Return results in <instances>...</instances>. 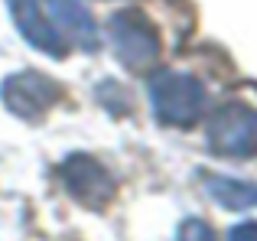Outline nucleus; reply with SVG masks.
<instances>
[{
	"instance_id": "1",
	"label": "nucleus",
	"mask_w": 257,
	"mask_h": 241,
	"mask_svg": "<svg viewBox=\"0 0 257 241\" xmlns=\"http://www.w3.org/2000/svg\"><path fill=\"white\" fill-rule=\"evenodd\" d=\"M150 108L170 127H189L205 111V88L182 72H157L150 78Z\"/></svg>"
},
{
	"instance_id": "2",
	"label": "nucleus",
	"mask_w": 257,
	"mask_h": 241,
	"mask_svg": "<svg viewBox=\"0 0 257 241\" xmlns=\"http://www.w3.org/2000/svg\"><path fill=\"white\" fill-rule=\"evenodd\" d=\"M111 43L117 59L127 69H147L160 59V36L153 30L150 17L137 7L114 13L111 20Z\"/></svg>"
},
{
	"instance_id": "3",
	"label": "nucleus",
	"mask_w": 257,
	"mask_h": 241,
	"mask_svg": "<svg viewBox=\"0 0 257 241\" xmlns=\"http://www.w3.org/2000/svg\"><path fill=\"white\" fill-rule=\"evenodd\" d=\"M208 147L218 157H257V111L247 104H225L208 120Z\"/></svg>"
},
{
	"instance_id": "4",
	"label": "nucleus",
	"mask_w": 257,
	"mask_h": 241,
	"mask_svg": "<svg viewBox=\"0 0 257 241\" xmlns=\"http://www.w3.org/2000/svg\"><path fill=\"white\" fill-rule=\"evenodd\" d=\"M0 101L23 120H39L46 111H52L62 101V85L39 72H20L4 78L0 85Z\"/></svg>"
},
{
	"instance_id": "5",
	"label": "nucleus",
	"mask_w": 257,
	"mask_h": 241,
	"mask_svg": "<svg viewBox=\"0 0 257 241\" xmlns=\"http://www.w3.org/2000/svg\"><path fill=\"white\" fill-rule=\"evenodd\" d=\"M59 176H62L65 192H69L75 202L88 205V209H104V205L114 199V189H117L111 173H107L94 157H85V153L65 160L62 170H59Z\"/></svg>"
},
{
	"instance_id": "6",
	"label": "nucleus",
	"mask_w": 257,
	"mask_h": 241,
	"mask_svg": "<svg viewBox=\"0 0 257 241\" xmlns=\"http://www.w3.org/2000/svg\"><path fill=\"white\" fill-rule=\"evenodd\" d=\"M7 4H10V17L17 23V30L23 33V39L33 49L46 52L52 59H65L72 52L69 39L56 30L49 13L43 10V0H7Z\"/></svg>"
},
{
	"instance_id": "7",
	"label": "nucleus",
	"mask_w": 257,
	"mask_h": 241,
	"mask_svg": "<svg viewBox=\"0 0 257 241\" xmlns=\"http://www.w3.org/2000/svg\"><path fill=\"white\" fill-rule=\"evenodd\" d=\"M43 10L56 23V30L69 39L72 49H88L98 46V26H94L91 13L85 10L78 0H43Z\"/></svg>"
},
{
	"instance_id": "8",
	"label": "nucleus",
	"mask_w": 257,
	"mask_h": 241,
	"mask_svg": "<svg viewBox=\"0 0 257 241\" xmlns=\"http://www.w3.org/2000/svg\"><path fill=\"white\" fill-rule=\"evenodd\" d=\"M205 183V192L215 199L218 205L231 212H244V209H257V186L254 183H241V179H228V176H215V173H205L202 176Z\"/></svg>"
},
{
	"instance_id": "9",
	"label": "nucleus",
	"mask_w": 257,
	"mask_h": 241,
	"mask_svg": "<svg viewBox=\"0 0 257 241\" xmlns=\"http://www.w3.org/2000/svg\"><path fill=\"white\" fill-rule=\"evenodd\" d=\"M179 241H218L215 238V231L208 228L205 222H199V218H186L179 228Z\"/></svg>"
},
{
	"instance_id": "10",
	"label": "nucleus",
	"mask_w": 257,
	"mask_h": 241,
	"mask_svg": "<svg viewBox=\"0 0 257 241\" xmlns=\"http://www.w3.org/2000/svg\"><path fill=\"white\" fill-rule=\"evenodd\" d=\"M98 98H101V104H107V108H111L114 111V114H124V111H127V98H114L111 95V88H107V82L104 85H101V91H98Z\"/></svg>"
},
{
	"instance_id": "11",
	"label": "nucleus",
	"mask_w": 257,
	"mask_h": 241,
	"mask_svg": "<svg viewBox=\"0 0 257 241\" xmlns=\"http://www.w3.org/2000/svg\"><path fill=\"white\" fill-rule=\"evenodd\" d=\"M228 241H257V222H241L228 231Z\"/></svg>"
}]
</instances>
